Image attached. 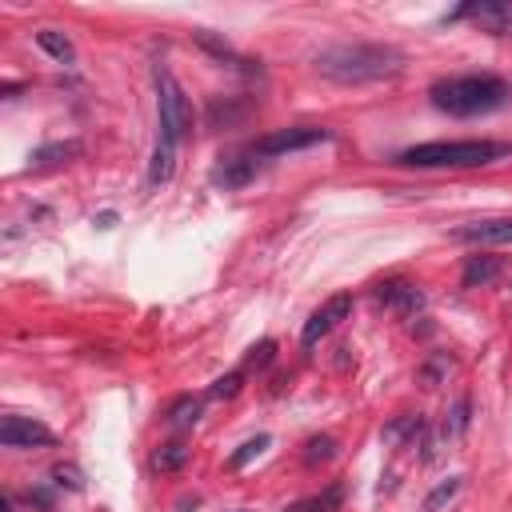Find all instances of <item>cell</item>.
I'll return each mask as SVG.
<instances>
[{"label": "cell", "mask_w": 512, "mask_h": 512, "mask_svg": "<svg viewBox=\"0 0 512 512\" xmlns=\"http://www.w3.org/2000/svg\"><path fill=\"white\" fill-rule=\"evenodd\" d=\"M400 68H404V52L396 44H376V40L332 44L316 52V72L336 84H372L396 76Z\"/></svg>", "instance_id": "obj_1"}, {"label": "cell", "mask_w": 512, "mask_h": 512, "mask_svg": "<svg viewBox=\"0 0 512 512\" xmlns=\"http://www.w3.org/2000/svg\"><path fill=\"white\" fill-rule=\"evenodd\" d=\"M432 104L448 116H484L496 112L512 100V84L496 72H464V76H444L428 88Z\"/></svg>", "instance_id": "obj_2"}, {"label": "cell", "mask_w": 512, "mask_h": 512, "mask_svg": "<svg viewBox=\"0 0 512 512\" xmlns=\"http://www.w3.org/2000/svg\"><path fill=\"white\" fill-rule=\"evenodd\" d=\"M512 156V140H428L396 152L404 168H480Z\"/></svg>", "instance_id": "obj_3"}, {"label": "cell", "mask_w": 512, "mask_h": 512, "mask_svg": "<svg viewBox=\"0 0 512 512\" xmlns=\"http://www.w3.org/2000/svg\"><path fill=\"white\" fill-rule=\"evenodd\" d=\"M156 112H160V140L180 148V140L192 128V104H188L180 80L164 64H156Z\"/></svg>", "instance_id": "obj_4"}, {"label": "cell", "mask_w": 512, "mask_h": 512, "mask_svg": "<svg viewBox=\"0 0 512 512\" xmlns=\"http://www.w3.org/2000/svg\"><path fill=\"white\" fill-rule=\"evenodd\" d=\"M332 132L328 128H316V124H296V128H276L268 136H260L252 144L256 156H288V152H304V148H316V144H328Z\"/></svg>", "instance_id": "obj_5"}, {"label": "cell", "mask_w": 512, "mask_h": 512, "mask_svg": "<svg viewBox=\"0 0 512 512\" xmlns=\"http://www.w3.org/2000/svg\"><path fill=\"white\" fill-rule=\"evenodd\" d=\"M448 20L452 24L468 20V24H476L488 36H508L512 32V0H468V4L452 8Z\"/></svg>", "instance_id": "obj_6"}, {"label": "cell", "mask_w": 512, "mask_h": 512, "mask_svg": "<svg viewBox=\"0 0 512 512\" xmlns=\"http://www.w3.org/2000/svg\"><path fill=\"white\" fill-rule=\"evenodd\" d=\"M0 444L4 448H52L56 444V432L32 416H20V412H8L0 420Z\"/></svg>", "instance_id": "obj_7"}, {"label": "cell", "mask_w": 512, "mask_h": 512, "mask_svg": "<svg viewBox=\"0 0 512 512\" xmlns=\"http://www.w3.org/2000/svg\"><path fill=\"white\" fill-rule=\"evenodd\" d=\"M348 312H352V296H348V292L328 296V300H324V304L304 320V328H300V344H304V348H316V344H320V340H324V336H328V332H332Z\"/></svg>", "instance_id": "obj_8"}, {"label": "cell", "mask_w": 512, "mask_h": 512, "mask_svg": "<svg viewBox=\"0 0 512 512\" xmlns=\"http://www.w3.org/2000/svg\"><path fill=\"white\" fill-rule=\"evenodd\" d=\"M252 112H256V104L244 100V96H212L204 120H208V128H236V124H244Z\"/></svg>", "instance_id": "obj_9"}, {"label": "cell", "mask_w": 512, "mask_h": 512, "mask_svg": "<svg viewBox=\"0 0 512 512\" xmlns=\"http://www.w3.org/2000/svg\"><path fill=\"white\" fill-rule=\"evenodd\" d=\"M376 300L388 304V308L400 312V316H416V312L424 308V292H420L416 284H408V280H388V284H380V288H376Z\"/></svg>", "instance_id": "obj_10"}, {"label": "cell", "mask_w": 512, "mask_h": 512, "mask_svg": "<svg viewBox=\"0 0 512 512\" xmlns=\"http://www.w3.org/2000/svg\"><path fill=\"white\" fill-rule=\"evenodd\" d=\"M212 180L224 184V188H244L248 180H256V152H232V156H220Z\"/></svg>", "instance_id": "obj_11"}, {"label": "cell", "mask_w": 512, "mask_h": 512, "mask_svg": "<svg viewBox=\"0 0 512 512\" xmlns=\"http://www.w3.org/2000/svg\"><path fill=\"white\" fill-rule=\"evenodd\" d=\"M452 240L464 244H512V220H476L452 232Z\"/></svg>", "instance_id": "obj_12"}, {"label": "cell", "mask_w": 512, "mask_h": 512, "mask_svg": "<svg viewBox=\"0 0 512 512\" xmlns=\"http://www.w3.org/2000/svg\"><path fill=\"white\" fill-rule=\"evenodd\" d=\"M176 172V144L168 140H156V152H152V164H148V188H160L168 184Z\"/></svg>", "instance_id": "obj_13"}, {"label": "cell", "mask_w": 512, "mask_h": 512, "mask_svg": "<svg viewBox=\"0 0 512 512\" xmlns=\"http://www.w3.org/2000/svg\"><path fill=\"white\" fill-rule=\"evenodd\" d=\"M500 276V260L496 256H468V264H464V272H460V284L464 288H484V284H492Z\"/></svg>", "instance_id": "obj_14"}, {"label": "cell", "mask_w": 512, "mask_h": 512, "mask_svg": "<svg viewBox=\"0 0 512 512\" xmlns=\"http://www.w3.org/2000/svg\"><path fill=\"white\" fill-rule=\"evenodd\" d=\"M36 44H40L56 64H76V44H72L60 28H40V32H36Z\"/></svg>", "instance_id": "obj_15"}, {"label": "cell", "mask_w": 512, "mask_h": 512, "mask_svg": "<svg viewBox=\"0 0 512 512\" xmlns=\"http://www.w3.org/2000/svg\"><path fill=\"white\" fill-rule=\"evenodd\" d=\"M84 152V144L80 140H52V144H44V148H36L32 152V164L36 168H52V164H68L72 156H80Z\"/></svg>", "instance_id": "obj_16"}, {"label": "cell", "mask_w": 512, "mask_h": 512, "mask_svg": "<svg viewBox=\"0 0 512 512\" xmlns=\"http://www.w3.org/2000/svg\"><path fill=\"white\" fill-rule=\"evenodd\" d=\"M344 504V484H328L324 492H316V496H308V500H296L292 508H284V512H336Z\"/></svg>", "instance_id": "obj_17"}, {"label": "cell", "mask_w": 512, "mask_h": 512, "mask_svg": "<svg viewBox=\"0 0 512 512\" xmlns=\"http://www.w3.org/2000/svg\"><path fill=\"white\" fill-rule=\"evenodd\" d=\"M200 412H204V400L200 396H176L172 408H168V424L172 428H192L200 420Z\"/></svg>", "instance_id": "obj_18"}, {"label": "cell", "mask_w": 512, "mask_h": 512, "mask_svg": "<svg viewBox=\"0 0 512 512\" xmlns=\"http://www.w3.org/2000/svg\"><path fill=\"white\" fill-rule=\"evenodd\" d=\"M184 464H188V448L180 440H172V444L152 452V472H180Z\"/></svg>", "instance_id": "obj_19"}, {"label": "cell", "mask_w": 512, "mask_h": 512, "mask_svg": "<svg viewBox=\"0 0 512 512\" xmlns=\"http://www.w3.org/2000/svg\"><path fill=\"white\" fill-rule=\"evenodd\" d=\"M460 484H464L460 476H448V480H440V484H436V488L424 496V512H440L444 504H452V500H456V492H460Z\"/></svg>", "instance_id": "obj_20"}, {"label": "cell", "mask_w": 512, "mask_h": 512, "mask_svg": "<svg viewBox=\"0 0 512 512\" xmlns=\"http://www.w3.org/2000/svg\"><path fill=\"white\" fill-rule=\"evenodd\" d=\"M332 456H336V440H332V436H312V440L304 444V464H308V468L328 464Z\"/></svg>", "instance_id": "obj_21"}, {"label": "cell", "mask_w": 512, "mask_h": 512, "mask_svg": "<svg viewBox=\"0 0 512 512\" xmlns=\"http://www.w3.org/2000/svg\"><path fill=\"white\" fill-rule=\"evenodd\" d=\"M448 368H452V356H448V352H436V356H428V360L420 364V380H424L428 388H436V384L448 376Z\"/></svg>", "instance_id": "obj_22"}, {"label": "cell", "mask_w": 512, "mask_h": 512, "mask_svg": "<svg viewBox=\"0 0 512 512\" xmlns=\"http://www.w3.org/2000/svg\"><path fill=\"white\" fill-rule=\"evenodd\" d=\"M52 484L56 488H68V492H84V472L76 464H56L52 468Z\"/></svg>", "instance_id": "obj_23"}, {"label": "cell", "mask_w": 512, "mask_h": 512, "mask_svg": "<svg viewBox=\"0 0 512 512\" xmlns=\"http://www.w3.org/2000/svg\"><path fill=\"white\" fill-rule=\"evenodd\" d=\"M264 448H268V436H256V440H244V444H240V452H236V456L228 460V468H232V472H236V468H244V464H248L252 456H260Z\"/></svg>", "instance_id": "obj_24"}, {"label": "cell", "mask_w": 512, "mask_h": 512, "mask_svg": "<svg viewBox=\"0 0 512 512\" xmlns=\"http://www.w3.org/2000/svg\"><path fill=\"white\" fill-rule=\"evenodd\" d=\"M276 360V340H260L248 348V368H268Z\"/></svg>", "instance_id": "obj_25"}, {"label": "cell", "mask_w": 512, "mask_h": 512, "mask_svg": "<svg viewBox=\"0 0 512 512\" xmlns=\"http://www.w3.org/2000/svg\"><path fill=\"white\" fill-rule=\"evenodd\" d=\"M240 380H244L240 372H228V376H220V380L208 388V396H216V400H232V396L240 392Z\"/></svg>", "instance_id": "obj_26"}, {"label": "cell", "mask_w": 512, "mask_h": 512, "mask_svg": "<svg viewBox=\"0 0 512 512\" xmlns=\"http://www.w3.org/2000/svg\"><path fill=\"white\" fill-rule=\"evenodd\" d=\"M464 428H468V400H456L452 416L444 420V436H456V432H464Z\"/></svg>", "instance_id": "obj_27"}]
</instances>
